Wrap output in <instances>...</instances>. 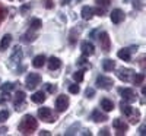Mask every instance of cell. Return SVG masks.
Returning a JSON list of instances; mask_svg holds the SVG:
<instances>
[{"instance_id":"obj_1","label":"cell","mask_w":146,"mask_h":136,"mask_svg":"<svg viewBox=\"0 0 146 136\" xmlns=\"http://www.w3.org/2000/svg\"><path fill=\"white\" fill-rule=\"evenodd\" d=\"M36 129H38V121L34 119L31 114H25L21 121H19V132L22 135H32Z\"/></svg>"},{"instance_id":"obj_2","label":"cell","mask_w":146,"mask_h":136,"mask_svg":"<svg viewBox=\"0 0 146 136\" xmlns=\"http://www.w3.org/2000/svg\"><path fill=\"white\" fill-rule=\"evenodd\" d=\"M120 108H121V113H123L124 116L129 117L130 123H133V125H136V123L139 121L140 119V111L136 110V108H133L131 105H129L126 101H121L120 103Z\"/></svg>"},{"instance_id":"obj_3","label":"cell","mask_w":146,"mask_h":136,"mask_svg":"<svg viewBox=\"0 0 146 136\" xmlns=\"http://www.w3.org/2000/svg\"><path fill=\"white\" fill-rule=\"evenodd\" d=\"M38 117L42 121H45V123H54L57 120V116L51 111L50 107H41V108H38Z\"/></svg>"},{"instance_id":"obj_4","label":"cell","mask_w":146,"mask_h":136,"mask_svg":"<svg viewBox=\"0 0 146 136\" xmlns=\"http://www.w3.org/2000/svg\"><path fill=\"white\" fill-rule=\"evenodd\" d=\"M13 105L16 108V111H22L25 110L27 104H25V92L23 91H18L15 98H13Z\"/></svg>"},{"instance_id":"obj_5","label":"cell","mask_w":146,"mask_h":136,"mask_svg":"<svg viewBox=\"0 0 146 136\" xmlns=\"http://www.w3.org/2000/svg\"><path fill=\"white\" fill-rule=\"evenodd\" d=\"M98 43H100L101 50H104V51H107V53L111 50V40H110V37H108V34H107L105 31L98 35Z\"/></svg>"},{"instance_id":"obj_6","label":"cell","mask_w":146,"mask_h":136,"mask_svg":"<svg viewBox=\"0 0 146 136\" xmlns=\"http://www.w3.org/2000/svg\"><path fill=\"white\" fill-rule=\"evenodd\" d=\"M40 82H41V76L38 75V73H29V75L27 76V79H25V85H27L28 89L36 88V86L40 85Z\"/></svg>"},{"instance_id":"obj_7","label":"cell","mask_w":146,"mask_h":136,"mask_svg":"<svg viewBox=\"0 0 146 136\" xmlns=\"http://www.w3.org/2000/svg\"><path fill=\"white\" fill-rule=\"evenodd\" d=\"M118 94L123 97V100L126 103H135L136 101V95L130 88H118Z\"/></svg>"},{"instance_id":"obj_8","label":"cell","mask_w":146,"mask_h":136,"mask_svg":"<svg viewBox=\"0 0 146 136\" xmlns=\"http://www.w3.org/2000/svg\"><path fill=\"white\" fill-rule=\"evenodd\" d=\"M96 85H98V88H102V89H110L111 86L114 85L113 79L108 78V76H104V75H100L96 78Z\"/></svg>"},{"instance_id":"obj_9","label":"cell","mask_w":146,"mask_h":136,"mask_svg":"<svg viewBox=\"0 0 146 136\" xmlns=\"http://www.w3.org/2000/svg\"><path fill=\"white\" fill-rule=\"evenodd\" d=\"M113 127L117 130V135H124L129 129V125L121 119H114L113 120Z\"/></svg>"},{"instance_id":"obj_10","label":"cell","mask_w":146,"mask_h":136,"mask_svg":"<svg viewBox=\"0 0 146 136\" xmlns=\"http://www.w3.org/2000/svg\"><path fill=\"white\" fill-rule=\"evenodd\" d=\"M69 104H70L69 97H66V95H58L57 97V100H56V108L58 111H64L69 107Z\"/></svg>"},{"instance_id":"obj_11","label":"cell","mask_w":146,"mask_h":136,"mask_svg":"<svg viewBox=\"0 0 146 136\" xmlns=\"http://www.w3.org/2000/svg\"><path fill=\"white\" fill-rule=\"evenodd\" d=\"M110 18H111V22L113 23H121L124 21L126 15H124V12L121 10V9H114L111 12V15H110Z\"/></svg>"},{"instance_id":"obj_12","label":"cell","mask_w":146,"mask_h":136,"mask_svg":"<svg viewBox=\"0 0 146 136\" xmlns=\"http://www.w3.org/2000/svg\"><path fill=\"white\" fill-rule=\"evenodd\" d=\"M133 75H135V72H133L131 69H120L118 72H117V76L121 79V81H124V82H130L131 81V78H133Z\"/></svg>"},{"instance_id":"obj_13","label":"cell","mask_w":146,"mask_h":136,"mask_svg":"<svg viewBox=\"0 0 146 136\" xmlns=\"http://www.w3.org/2000/svg\"><path fill=\"white\" fill-rule=\"evenodd\" d=\"M80 50H82L83 56H92L95 53V45L91 41H83L80 44Z\"/></svg>"},{"instance_id":"obj_14","label":"cell","mask_w":146,"mask_h":136,"mask_svg":"<svg viewBox=\"0 0 146 136\" xmlns=\"http://www.w3.org/2000/svg\"><path fill=\"white\" fill-rule=\"evenodd\" d=\"M21 60H22V50H21L19 45H16L13 48V54H12V57H10V65L15 66V65L21 63Z\"/></svg>"},{"instance_id":"obj_15","label":"cell","mask_w":146,"mask_h":136,"mask_svg":"<svg viewBox=\"0 0 146 136\" xmlns=\"http://www.w3.org/2000/svg\"><path fill=\"white\" fill-rule=\"evenodd\" d=\"M91 120L96 121V123H101V121H107L108 117L105 113H101V110H94L92 114H91Z\"/></svg>"},{"instance_id":"obj_16","label":"cell","mask_w":146,"mask_h":136,"mask_svg":"<svg viewBox=\"0 0 146 136\" xmlns=\"http://www.w3.org/2000/svg\"><path fill=\"white\" fill-rule=\"evenodd\" d=\"M47 66H48V69L50 70H57V69H60V66H62V60H60L58 57H50L48 59V61H47Z\"/></svg>"},{"instance_id":"obj_17","label":"cell","mask_w":146,"mask_h":136,"mask_svg":"<svg viewBox=\"0 0 146 136\" xmlns=\"http://www.w3.org/2000/svg\"><path fill=\"white\" fill-rule=\"evenodd\" d=\"M80 15H82V18L85 19V21H89V19H92L94 18V7H91V6H85V7H82V12H80Z\"/></svg>"},{"instance_id":"obj_18","label":"cell","mask_w":146,"mask_h":136,"mask_svg":"<svg viewBox=\"0 0 146 136\" xmlns=\"http://www.w3.org/2000/svg\"><path fill=\"white\" fill-rule=\"evenodd\" d=\"M31 101L35 103V104H42L45 101V94L42 91H38V92H35L31 95Z\"/></svg>"},{"instance_id":"obj_19","label":"cell","mask_w":146,"mask_h":136,"mask_svg":"<svg viewBox=\"0 0 146 136\" xmlns=\"http://www.w3.org/2000/svg\"><path fill=\"white\" fill-rule=\"evenodd\" d=\"M130 53H131V48H121V50H118L117 56H118V59L124 60V61H130V59H131Z\"/></svg>"},{"instance_id":"obj_20","label":"cell","mask_w":146,"mask_h":136,"mask_svg":"<svg viewBox=\"0 0 146 136\" xmlns=\"http://www.w3.org/2000/svg\"><path fill=\"white\" fill-rule=\"evenodd\" d=\"M10 43H12V35H10V34H6L3 38H2V43H0V51L7 50L9 45H10Z\"/></svg>"},{"instance_id":"obj_21","label":"cell","mask_w":146,"mask_h":136,"mask_svg":"<svg viewBox=\"0 0 146 136\" xmlns=\"http://www.w3.org/2000/svg\"><path fill=\"white\" fill-rule=\"evenodd\" d=\"M100 105H101V108H102L104 111H111V110L114 108V103H113L111 100H108V98H102L101 103H100Z\"/></svg>"},{"instance_id":"obj_22","label":"cell","mask_w":146,"mask_h":136,"mask_svg":"<svg viewBox=\"0 0 146 136\" xmlns=\"http://www.w3.org/2000/svg\"><path fill=\"white\" fill-rule=\"evenodd\" d=\"M45 65V56L44 54H40V56H36V57H34V60H32V66L34 67H42Z\"/></svg>"},{"instance_id":"obj_23","label":"cell","mask_w":146,"mask_h":136,"mask_svg":"<svg viewBox=\"0 0 146 136\" xmlns=\"http://www.w3.org/2000/svg\"><path fill=\"white\" fill-rule=\"evenodd\" d=\"M102 69H104L105 72H111L113 69H115L114 60H111V59H105V60L102 61Z\"/></svg>"},{"instance_id":"obj_24","label":"cell","mask_w":146,"mask_h":136,"mask_svg":"<svg viewBox=\"0 0 146 136\" xmlns=\"http://www.w3.org/2000/svg\"><path fill=\"white\" fill-rule=\"evenodd\" d=\"M143 79H145L143 73H135V75H133V78H131V81H133V83H135V85H142Z\"/></svg>"},{"instance_id":"obj_25","label":"cell","mask_w":146,"mask_h":136,"mask_svg":"<svg viewBox=\"0 0 146 136\" xmlns=\"http://www.w3.org/2000/svg\"><path fill=\"white\" fill-rule=\"evenodd\" d=\"M83 73H85V70H83V69H80V70L75 72V73H73V79H75L78 83H79V82H82V81H83Z\"/></svg>"},{"instance_id":"obj_26","label":"cell","mask_w":146,"mask_h":136,"mask_svg":"<svg viewBox=\"0 0 146 136\" xmlns=\"http://www.w3.org/2000/svg\"><path fill=\"white\" fill-rule=\"evenodd\" d=\"M13 88H15V85L12 82H6V83L2 85V92H10Z\"/></svg>"},{"instance_id":"obj_27","label":"cell","mask_w":146,"mask_h":136,"mask_svg":"<svg viewBox=\"0 0 146 136\" xmlns=\"http://www.w3.org/2000/svg\"><path fill=\"white\" fill-rule=\"evenodd\" d=\"M9 116H10V113L7 110H0V123H5L9 119Z\"/></svg>"},{"instance_id":"obj_28","label":"cell","mask_w":146,"mask_h":136,"mask_svg":"<svg viewBox=\"0 0 146 136\" xmlns=\"http://www.w3.org/2000/svg\"><path fill=\"white\" fill-rule=\"evenodd\" d=\"M41 28V21L40 19H32L31 21V29L32 31H36V29H40Z\"/></svg>"},{"instance_id":"obj_29","label":"cell","mask_w":146,"mask_h":136,"mask_svg":"<svg viewBox=\"0 0 146 136\" xmlns=\"http://www.w3.org/2000/svg\"><path fill=\"white\" fill-rule=\"evenodd\" d=\"M76 65L78 66H85V67H91V65L89 63H86V59H85V56H82L80 59H78V61H76Z\"/></svg>"},{"instance_id":"obj_30","label":"cell","mask_w":146,"mask_h":136,"mask_svg":"<svg viewBox=\"0 0 146 136\" xmlns=\"http://www.w3.org/2000/svg\"><path fill=\"white\" fill-rule=\"evenodd\" d=\"M79 91H80V88H79V85H78V83L69 86V92H70V94H79Z\"/></svg>"},{"instance_id":"obj_31","label":"cell","mask_w":146,"mask_h":136,"mask_svg":"<svg viewBox=\"0 0 146 136\" xmlns=\"http://www.w3.org/2000/svg\"><path fill=\"white\" fill-rule=\"evenodd\" d=\"M85 95H86V98H94L95 89H94V88H86V91H85Z\"/></svg>"},{"instance_id":"obj_32","label":"cell","mask_w":146,"mask_h":136,"mask_svg":"<svg viewBox=\"0 0 146 136\" xmlns=\"http://www.w3.org/2000/svg\"><path fill=\"white\" fill-rule=\"evenodd\" d=\"M23 40H25L27 43H29V41H34L35 40V34H27V35H23Z\"/></svg>"},{"instance_id":"obj_33","label":"cell","mask_w":146,"mask_h":136,"mask_svg":"<svg viewBox=\"0 0 146 136\" xmlns=\"http://www.w3.org/2000/svg\"><path fill=\"white\" fill-rule=\"evenodd\" d=\"M45 86H47V89H48V92H50V94H54L57 91V86H54L51 83H45Z\"/></svg>"},{"instance_id":"obj_34","label":"cell","mask_w":146,"mask_h":136,"mask_svg":"<svg viewBox=\"0 0 146 136\" xmlns=\"http://www.w3.org/2000/svg\"><path fill=\"white\" fill-rule=\"evenodd\" d=\"M96 3H98V6H102V7L105 9V7H108V5H110V0H96Z\"/></svg>"},{"instance_id":"obj_35","label":"cell","mask_w":146,"mask_h":136,"mask_svg":"<svg viewBox=\"0 0 146 136\" xmlns=\"http://www.w3.org/2000/svg\"><path fill=\"white\" fill-rule=\"evenodd\" d=\"M5 16H6V10L0 6V23H2V21L5 19Z\"/></svg>"},{"instance_id":"obj_36","label":"cell","mask_w":146,"mask_h":136,"mask_svg":"<svg viewBox=\"0 0 146 136\" xmlns=\"http://www.w3.org/2000/svg\"><path fill=\"white\" fill-rule=\"evenodd\" d=\"M140 3H142L140 0H133V6L137 7V9H140V7H142V5H140Z\"/></svg>"},{"instance_id":"obj_37","label":"cell","mask_w":146,"mask_h":136,"mask_svg":"<svg viewBox=\"0 0 146 136\" xmlns=\"http://www.w3.org/2000/svg\"><path fill=\"white\" fill-rule=\"evenodd\" d=\"M45 7L47 9H51L53 7V2H51V0H47V2H45Z\"/></svg>"},{"instance_id":"obj_38","label":"cell","mask_w":146,"mask_h":136,"mask_svg":"<svg viewBox=\"0 0 146 136\" xmlns=\"http://www.w3.org/2000/svg\"><path fill=\"white\" fill-rule=\"evenodd\" d=\"M139 133H140V136H145V133H146V132H145V125H142V126H140Z\"/></svg>"},{"instance_id":"obj_39","label":"cell","mask_w":146,"mask_h":136,"mask_svg":"<svg viewBox=\"0 0 146 136\" xmlns=\"http://www.w3.org/2000/svg\"><path fill=\"white\" fill-rule=\"evenodd\" d=\"M101 135H110L108 129H102V130H100V136H101Z\"/></svg>"},{"instance_id":"obj_40","label":"cell","mask_w":146,"mask_h":136,"mask_svg":"<svg viewBox=\"0 0 146 136\" xmlns=\"http://www.w3.org/2000/svg\"><path fill=\"white\" fill-rule=\"evenodd\" d=\"M7 133V127H0V135H6Z\"/></svg>"},{"instance_id":"obj_41","label":"cell","mask_w":146,"mask_h":136,"mask_svg":"<svg viewBox=\"0 0 146 136\" xmlns=\"http://www.w3.org/2000/svg\"><path fill=\"white\" fill-rule=\"evenodd\" d=\"M29 7H31V6H23V7L21 9V12H22V13H25V12H27V10H28Z\"/></svg>"},{"instance_id":"obj_42","label":"cell","mask_w":146,"mask_h":136,"mask_svg":"<svg viewBox=\"0 0 146 136\" xmlns=\"http://www.w3.org/2000/svg\"><path fill=\"white\" fill-rule=\"evenodd\" d=\"M40 135H41V136H42V135L48 136V135H50V132H47V130H42V132H40Z\"/></svg>"},{"instance_id":"obj_43","label":"cell","mask_w":146,"mask_h":136,"mask_svg":"<svg viewBox=\"0 0 146 136\" xmlns=\"http://www.w3.org/2000/svg\"><path fill=\"white\" fill-rule=\"evenodd\" d=\"M69 3V0H63V5H67Z\"/></svg>"},{"instance_id":"obj_44","label":"cell","mask_w":146,"mask_h":136,"mask_svg":"<svg viewBox=\"0 0 146 136\" xmlns=\"http://www.w3.org/2000/svg\"><path fill=\"white\" fill-rule=\"evenodd\" d=\"M76 2H80V0H76Z\"/></svg>"},{"instance_id":"obj_45","label":"cell","mask_w":146,"mask_h":136,"mask_svg":"<svg viewBox=\"0 0 146 136\" xmlns=\"http://www.w3.org/2000/svg\"><path fill=\"white\" fill-rule=\"evenodd\" d=\"M9 2H12V0H9Z\"/></svg>"}]
</instances>
